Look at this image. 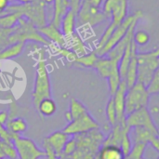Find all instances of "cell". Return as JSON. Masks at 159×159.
<instances>
[{
    "label": "cell",
    "mask_w": 159,
    "mask_h": 159,
    "mask_svg": "<svg viewBox=\"0 0 159 159\" xmlns=\"http://www.w3.org/2000/svg\"><path fill=\"white\" fill-rule=\"evenodd\" d=\"M73 137L75 140L76 148L73 154L64 157L65 159H94L105 140L100 129Z\"/></svg>",
    "instance_id": "6da1fadb"
},
{
    "label": "cell",
    "mask_w": 159,
    "mask_h": 159,
    "mask_svg": "<svg viewBox=\"0 0 159 159\" xmlns=\"http://www.w3.org/2000/svg\"><path fill=\"white\" fill-rule=\"evenodd\" d=\"M102 12L107 18L111 17L112 20L101 36L95 50H99L105 45L114 30L129 15V0H103Z\"/></svg>",
    "instance_id": "7a4b0ae2"
},
{
    "label": "cell",
    "mask_w": 159,
    "mask_h": 159,
    "mask_svg": "<svg viewBox=\"0 0 159 159\" xmlns=\"http://www.w3.org/2000/svg\"><path fill=\"white\" fill-rule=\"evenodd\" d=\"M51 84L49 78V73L48 70L47 60L45 57V52H40L39 58L35 67V79L34 89L32 92L33 103L36 106L38 103L47 98H51Z\"/></svg>",
    "instance_id": "3957f363"
},
{
    "label": "cell",
    "mask_w": 159,
    "mask_h": 159,
    "mask_svg": "<svg viewBox=\"0 0 159 159\" xmlns=\"http://www.w3.org/2000/svg\"><path fill=\"white\" fill-rule=\"evenodd\" d=\"M159 70V49L137 53V82L145 88Z\"/></svg>",
    "instance_id": "277c9868"
},
{
    "label": "cell",
    "mask_w": 159,
    "mask_h": 159,
    "mask_svg": "<svg viewBox=\"0 0 159 159\" xmlns=\"http://www.w3.org/2000/svg\"><path fill=\"white\" fill-rule=\"evenodd\" d=\"M8 40L9 45L15 43H26L27 41L39 43L48 47L51 45V43L40 34L38 28L23 17L19 20V23L13 27Z\"/></svg>",
    "instance_id": "5b68a950"
},
{
    "label": "cell",
    "mask_w": 159,
    "mask_h": 159,
    "mask_svg": "<svg viewBox=\"0 0 159 159\" xmlns=\"http://www.w3.org/2000/svg\"><path fill=\"white\" fill-rule=\"evenodd\" d=\"M46 3L43 0H34L26 4L8 6L6 12H20L23 18L30 20L36 28L47 24Z\"/></svg>",
    "instance_id": "8992f818"
},
{
    "label": "cell",
    "mask_w": 159,
    "mask_h": 159,
    "mask_svg": "<svg viewBox=\"0 0 159 159\" xmlns=\"http://www.w3.org/2000/svg\"><path fill=\"white\" fill-rule=\"evenodd\" d=\"M143 17V12L142 10H137L136 12H134L130 15H128L123 20V21L114 30L110 38L105 43V45L99 50H95V52L98 54V56H105L126 35V34L129 30L130 26L134 22L139 21V20L142 19Z\"/></svg>",
    "instance_id": "52a82bcc"
},
{
    "label": "cell",
    "mask_w": 159,
    "mask_h": 159,
    "mask_svg": "<svg viewBox=\"0 0 159 159\" xmlns=\"http://www.w3.org/2000/svg\"><path fill=\"white\" fill-rule=\"evenodd\" d=\"M149 98L150 94L147 92L146 88L139 82H136L131 88L128 89L125 96L126 116L139 109L146 107Z\"/></svg>",
    "instance_id": "ba28073f"
},
{
    "label": "cell",
    "mask_w": 159,
    "mask_h": 159,
    "mask_svg": "<svg viewBox=\"0 0 159 159\" xmlns=\"http://www.w3.org/2000/svg\"><path fill=\"white\" fill-rule=\"evenodd\" d=\"M107 16L100 10V8L93 7L88 0H82L80 7L76 13V20L78 25H89L94 27L103 22Z\"/></svg>",
    "instance_id": "9c48e42d"
},
{
    "label": "cell",
    "mask_w": 159,
    "mask_h": 159,
    "mask_svg": "<svg viewBox=\"0 0 159 159\" xmlns=\"http://www.w3.org/2000/svg\"><path fill=\"white\" fill-rule=\"evenodd\" d=\"M100 129L99 123L94 119V117L89 114V112L82 115L81 116L72 120L63 129V132L70 137L82 134L93 129Z\"/></svg>",
    "instance_id": "30bf717a"
},
{
    "label": "cell",
    "mask_w": 159,
    "mask_h": 159,
    "mask_svg": "<svg viewBox=\"0 0 159 159\" xmlns=\"http://www.w3.org/2000/svg\"><path fill=\"white\" fill-rule=\"evenodd\" d=\"M126 127L128 129L144 128L158 134V127L155 124L146 107L139 109L126 116Z\"/></svg>",
    "instance_id": "8fae6325"
},
{
    "label": "cell",
    "mask_w": 159,
    "mask_h": 159,
    "mask_svg": "<svg viewBox=\"0 0 159 159\" xmlns=\"http://www.w3.org/2000/svg\"><path fill=\"white\" fill-rule=\"evenodd\" d=\"M19 159H41L45 157V153L34 141L28 138L18 136L13 141Z\"/></svg>",
    "instance_id": "7c38bea8"
},
{
    "label": "cell",
    "mask_w": 159,
    "mask_h": 159,
    "mask_svg": "<svg viewBox=\"0 0 159 159\" xmlns=\"http://www.w3.org/2000/svg\"><path fill=\"white\" fill-rule=\"evenodd\" d=\"M129 136L132 143L150 144L156 152H159V134L154 133L144 128H133L129 129Z\"/></svg>",
    "instance_id": "4fadbf2b"
},
{
    "label": "cell",
    "mask_w": 159,
    "mask_h": 159,
    "mask_svg": "<svg viewBox=\"0 0 159 159\" xmlns=\"http://www.w3.org/2000/svg\"><path fill=\"white\" fill-rule=\"evenodd\" d=\"M128 90L127 84L125 80H122L120 82V85L114 94L112 96L115 105V110L116 114V122L118 125H121L123 127H126V113H125V96Z\"/></svg>",
    "instance_id": "5bb4252c"
},
{
    "label": "cell",
    "mask_w": 159,
    "mask_h": 159,
    "mask_svg": "<svg viewBox=\"0 0 159 159\" xmlns=\"http://www.w3.org/2000/svg\"><path fill=\"white\" fill-rule=\"evenodd\" d=\"M38 31L51 44L59 47H66L65 36L61 33V29L55 26L52 22L47 23L46 25L38 28Z\"/></svg>",
    "instance_id": "9a60e30c"
},
{
    "label": "cell",
    "mask_w": 159,
    "mask_h": 159,
    "mask_svg": "<svg viewBox=\"0 0 159 159\" xmlns=\"http://www.w3.org/2000/svg\"><path fill=\"white\" fill-rule=\"evenodd\" d=\"M137 53H138V47L132 40L131 57L125 76V82L127 84L128 89L131 88L137 82Z\"/></svg>",
    "instance_id": "2e32d148"
},
{
    "label": "cell",
    "mask_w": 159,
    "mask_h": 159,
    "mask_svg": "<svg viewBox=\"0 0 159 159\" xmlns=\"http://www.w3.org/2000/svg\"><path fill=\"white\" fill-rule=\"evenodd\" d=\"M47 141L50 144V146L54 149L55 153L59 157L62 156V151L64 148V145L70 139V136L65 134L63 131H55L51 133L49 136L46 137Z\"/></svg>",
    "instance_id": "e0dca14e"
},
{
    "label": "cell",
    "mask_w": 159,
    "mask_h": 159,
    "mask_svg": "<svg viewBox=\"0 0 159 159\" xmlns=\"http://www.w3.org/2000/svg\"><path fill=\"white\" fill-rule=\"evenodd\" d=\"M76 24V13L72 9L68 8L64 13L61 22V31L65 37L70 36L75 32Z\"/></svg>",
    "instance_id": "ac0fdd59"
},
{
    "label": "cell",
    "mask_w": 159,
    "mask_h": 159,
    "mask_svg": "<svg viewBox=\"0 0 159 159\" xmlns=\"http://www.w3.org/2000/svg\"><path fill=\"white\" fill-rule=\"evenodd\" d=\"M65 40H66V47L69 48L71 50H73L78 57L88 53L86 44L77 33L75 32L70 36L65 37Z\"/></svg>",
    "instance_id": "d6986e66"
},
{
    "label": "cell",
    "mask_w": 159,
    "mask_h": 159,
    "mask_svg": "<svg viewBox=\"0 0 159 159\" xmlns=\"http://www.w3.org/2000/svg\"><path fill=\"white\" fill-rule=\"evenodd\" d=\"M116 62H119L117 61H113L109 58H107L106 56H99L94 68L96 69L97 73L99 74V75L103 78V79H107L108 76L110 75L112 69L114 67V64Z\"/></svg>",
    "instance_id": "ffe728a7"
},
{
    "label": "cell",
    "mask_w": 159,
    "mask_h": 159,
    "mask_svg": "<svg viewBox=\"0 0 159 159\" xmlns=\"http://www.w3.org/2000/svg\"><path fill=\"white\" fill-rule=\"evenodd\" d=\"M88 112L89 110L81 102H79L78 100L75 98H72L70 102V105H69V110L65 113V119L69 123L72 120L81 116L82 115Z\"/></svg>",
    "instance_id": "44dd1931"
},
{
    "label": "cell",
    "mask_w": 159,
    "mask_h": 159,
    "mask_svg": "<svg viewBox=\"0 0 159 159\" xmlns=\"http://www.w3.org/2000/svg\"><path fill=\"white\" fill-rule=\"evenodd\" d=\"M97 157L99 159H125L121 149L114 145H102Z\"/></svg>",
    "instance_id": "7402d4cb"
},
{
    "label": "cell",
    "mask_w": 159,
    "mask_h": 159,
    "mask_svg": "<svg viewBox=\"0 0 159 159\" xmlns=\"http://www.w3.org/2000/svg\"><path fill=\"white\" fill-rule=\"evenodd\" d=\"M25 48V43H15L0 50V61L10 60L20 56Z\"/></svg>",
    "instance_id": "603a6c76"
},
{
    "label": "cell",
    "mask_w": 159,
    "mask_h": 159,
    "mask_svg": "<svg viewBox=\"0 0 159 159\" xmlns=\"http://www.w3.org/2000/svg\"><path fill=\"white\" fill-rule=\"evenodd\" d=\"M6 129L14 135H20L27 130V123L26 120L22 117H15L10 120H8L6 125Z\"/></svg>",
    "instance_id": "cb8c5ba5"
},
{
    "label": "cell",
    "mask_w": 159,
    "mask_h": 159,
    "mask_svg": "<svg viewBox=\"0 0 159 159\" xmlns=\"http://www.w3.org/2000/svg\"><path fill=\"white\" fill-rule=\"evenodd\" d=\"M38 113L44 117L52 116L57 111V104L52 98H47L42 100L36 106Z\"/></svg>",
    "instance_id": "d4e9b609"
},
{
    "label": "cell",
    "mask_w": 159,
    "mask_h": 159,
    "mask_svg": "<svg viewBox=\"0 0 159 159\" xmlns=\"http://www.w3.org/2000/svg\"><path fill=\"white\" fill-rule=\"evenodd\" d=\"M54 13L53 18L50 22H52L55 26L61 29V22L62 16L69 8L68 3H66L64 0H54Z\"/></svg>",
    "instance_id": "484cf974"
},
{
    "label": "cell",
    "mask_w": 159,
    "mask_h": 159,
    "mask_svg": "<svg viewBox=\"0 0 159 159\" xmlns=\"http://www.w3.org/2000/svg\"><path fill=\"white\" fill-rule=\"evenodd\" d=\"M21 18L22 15L20 12H7L4 15H0V26L6 29H11L19 23Z\"/></svg>",
    "instance_id": "4316f807"
},
{
    "label": "cell",
    "mask_w": 159,
    "mask_h": 159,
    "mask_svg": "<svg viewBox=\"0 0 159 159\" xmlns=\"http://www.w3.org/2000/svg\"><path fill=\"white\" fill-rule=\"evenodd\" d=\"M118 63L119 62H116L114 64V67L112 69V72H111L110 75L107 78L111 97L114 96V94L116 93V91L117 90V89H118V87L120 85V82L122 81V79L120 77L119 70H118Z\"/></svg>",
    "instance_id": "83f0119b"
},
{
    "label": "cell",
    "mask_w": 159,
    "mask_h": 159,
    "mask_svg": "<svg viewBox=\"0 0 159 159\" xmlns=\"http://www.w3.org/2000/svg\"><path fill=\"white\" fill-rule=\"evenodd\" d=\"M98 58H99V56L94 50V51L89 52L83 56L77 57L75 63L81 65L83 67H86V68H94V65H95Z\"/></svg>",
    "instance_id": "f1b7e54d"
},
{
    "label": "cell",
    "mask_w": 159,
    "mask_h": 159,
    "mask_svg": "<svg viewBox=\"0 0 159 159\" xmlns=\"http://www.w3.org/2000/svg\"><path fill=\"white\" fill-rule=\"evenodd\" d=\"M49 47L52 48V50L54 51V53H56L59 56L62 57L63 59H65L69 62L75 63L76 58L78 57L73 50H71L67 47H59V46H56L54 44H51Z\"/></svg>",
    "instance_id": "f546056e"
},
{
    "label": "cell",
    "mask_w": 159,
    "mask_h": 159,
    "mask_svg": "<svg viewBox=\"0 0 159 159\" xmlns=\"http://www.w3.org/2000/svg\"><path fill=\"white\" fill-rule=\"evenodd\" d=\"M150 116H152L155 124L158 125V116H159V103H158V95H150L148 104L146 106ZM158 127V126H157Z\"/></svg>",
    "instance_id": "4dcf8cb0"
},
{
    "label": "cell",
    "mask_w": 159,
    "mask_h": 159,
    "mask_svg": "<svg viewBox=\"0 0 159 159\" xmlns=\"http://www.w3.org/2000/svg\"><path fill=\"white\" fill-rule=\"evenodd\" d=\"M0 149L7 159H18V155L13 143L0 141Z\"/></svg>",
    "instance_id": "1f68e13d"
},
{
    "label": "cell",
    "mask_w": 159,
    "mask_h": 159,
    "mask_svg": "<svg viewBox=\"0 0 159 159\" xmlns=\"http://www.w3.org/2000/svg\"><path fill=\"white\" fill-rule=\"evenodd\" d=\"M146 144L144 143H133L129 154L125 157V159H142L143 157L144 151L146 149Z\"/></svg>",
    "instance_id": "d6a6232c"
},
{
    "label": "cell",
    "mask_w": 159,
    "mask_h": 159,
    "mask_svg": "<svg viewBox=\"0 0 159 159\" xmlns=\"http://www.w3.org/2000/svg\"><path fill=\"white\" fill-rule=\"evenodd\" d=\"M105 113H106V117L107 120L109 122V124L111 125V127H115L116 125H117L116 122V110H115V105H114V101L113 98L111 97L110 100L108 101L107 104H106V108H105Z\"/></svg>",
    "instance_id": "836d02e7"
},
{
    "label": "cell",
    "mask_w": 159,
    "mask_h": 159,
    "mask_svg": "<svg viewBox=\"0 0 159 159\" xmlns=\"http://www.w3.org/2000/svg\"><path fill=\"white\" fill-rule=\"evenodd\" d=\"M133 42L138 46H145L149 43L150 41V34L143 30H139L137 32H134L133 34V37H132Z\"/></svg>",
    "instance_id": "e575fe53"
},
{
    "label": "cell",
    "mask_w": 159,
    "mask_h": 159,
    "mask_svg": "<svg viewBox=\"0 0 159 159\" xmlns=\"http://www.w3.org/2000/svg\"><path fill=\"white\" fill-rule=\"evenodd\" d=\"M132 145H133V143H132V141L129 136V129H128L123 134V137H122V140L120 143V147H119L125 157H127L129 154V152L132 148Z\"/></svg>",
    "instance_id": "d590c367"
},
{
    "label": "cell",
    "mask_w": 159,
    "mask_h": 159,
    "mask_svg": "<svg viewBox=\"0 0 159 159\" xmlns=\"http://www.w3.org/2000/svg\"><path fill=\"white\" fill-rule=\"evenodd\" d=\"M146 90L150 95H158L159 93V70L154 75L150 83L146 87Z\"/></svg>",
    "instance_id": "8d00e7d4"
},
{
    "label": "cell",
    "mask_w": 159,
    "mask_h": 159,
    "mask_svg": "<svg viewBox=\"0 0 159 159\" xmlns=\"http://www.w3.org/2000/svg\"><path fill=\"white\" fill-rule=\"evenodd\" d=\"M13 28L6 29L0 26V50L9 46V35L12 32Z\"/></svg>",
    "instance_id": "74e56055"
},
{
    "label": "cell",
    "mask_w": 159,
    "mask_h": 159,
    "mask_svg": "<svg viewBox=\"0 0 159 159\" xmlns=\"http://www.w3.org/2000/svg\"><path fill=\"white\" fill-rule=\"evenodd\" d=\"M43 151L45 153V159H59L60 157L55 153L54 149L50 146L47 139L45 138L43 141Z\"/></svg>",
    "instance_id": "f35d334b"
},
{
    "label": "cell",
    "mask_w": 159,
    "mask_h": 159,
    "mask_svg": "<svg viewBox=\"0 0 159 159\" xmlns=\"http://www.w3.org/2000/svg\"><path fill=\"white\" fill-rule=\"evenodd\" d=\"M76 148V143H75V140L74 137H70V139L68 140V142L66 143V144L64 145L63 151H62V156L63 157H66L68 156H70L71 154L74 153V151Z\"/></svg>",
    "instance_id": "ab89813d"
},
{
    "label": "cell",
    "mask_w": 159,
    "mask_h": 159,
    "mask_svg": "<svg viewBox=\"0 0 159 159\" xmlns=\"http://www.w3.org/2000/svg\"><path fill=\"white\" fill-rule=\"evenodd\" d=\"M20 135H14L10 133L5 126H0V141L7 142V143H13L14 139Z\"/></svg>",
    "instance_id": "60d3db41"
},
{
    "label": "cell",
    "mask_w": 159,
    "mask_h": 159,
    "mask_svg": "<svg viewBox=\"0 0 159 159\" xmlns=\"http://www.w3.org/2000/svg\"><path fill=\"white\" fill-rule=\"evenodd\" d=\"M8 121V113L7 111H0V126H5Z\"/></svg>",
    "instance_id": "b9f144b4"
},
{
    "label": "cell",
    "mask_w": 159,
    "mask_h": 159,
    "mask_svg": "<svg viewBox=\"0 0 159 159\" xmlns=\"http://www.w3.org/2000/svg\"><path fill=\"white\" fill-rule=\"evenodd\" d=\"M9 6V0H0V13L6 11Z\"/></svg>",
    "instance_id": "7bdbcfd3"
},
{
    "label": "cell",
    "mask_w": 159,
    "mask_h": 159,
    "mask_svg": "<svg viewBox=\"0 0 159 159\" xmlns=\"http://www.w3.org/2000/svg\"><path fill=\"white\" fill-rule=\"evenodd\" d=\"M93 7H98V8H100V7H101V5L103 3V0H88Z\"/></svg>",
    "instance_id": "ee69618b"
},
{
    "label": "cell",
    "mask_w": 159,
    "mask_h": 159,
    "mask_svg": "<svg viewBox=\"0 0 159 159\" xmlns=\"http://www.w3.org/2000/svg\"><path fill=\"white\" fill-rule=\"evenodd\" d=\"M14 1H18L20 4H26V3H30L33 2L34 0H14Z\"/></svg>",
    "instance_id": "f6af8a7d"
},
{
    "label": "cell",
    "mask_w": 159,
    "mask_h": 159,
    "mask_svg": "<svg viewBox=\"0 0 159 159\" xmlns=\"http://www.w3.org/2000/svg\"><path fill=\"white\" fill-rule=\"evenodd\" d=\"M46 4H50V3H52L54 0H43Z\"/></svg>",
    "instance_id": "bcb514c9"
},
{
    "label": "cell",
    "mask_w": 159,
    "mask_h": 159,
    "mask_svg": "<svg viewBox=\"0 0 159 159\" xmlns=\"http://www.w3.org/2000/svg\"><path fill=\"white\" fill-rule=\"evenodd\" d=\"M0 158H6L5 156H4V154H3V152L1 151V149H0Z\"/></svg>",
    "instance_id": "7dc6e473"
},
{
    "label": "cell",
    "mask_w": 159,
    "mask_h": 159,
    "mask_svg": "<svg viewBox=\"0 0 159 159\" xmlns=\"http://www.w3.org/2000/svg\"><path fill=\"white\" fill-rule=\"evenodd\" d=\"M59 159H65V158H64L63 157H60V158H59Z\"/></svg>",
    "instance_id": "c3c4849f"
},
{
    "label": "cell",
    "mask_w": 159,
    "mask_h": 159,
    "mask_svg": "<svg viewBox=\"0 0 159 159\" xmlns=\"http://www.w3.org/2000/svg\"><path fill=\"white\" fill-rule=\"evenodd\" d=\"M142 159H146V158H144V157H143V158H142Z\"/></svg>",
    "instance_id": "681fc988"
},
{
    "label": "cell",
    "mask_w": 159,
    "mask_h": 159,
    "mask_svg": "<svg viewBox=\"0 0 159 159\" xmlns=\"http://www.w3.org/2000/svg\"><path fill=\"white\" fill-rule=\"evenodd\" d=\"M0 159H7V158H0Z\"/></svg>",
    "instance_id": "f907efd6"
},
{
    "label": "cell",
    "mask_w": 159,
    "mask_h": 159,
    "mask_svg": "<svg viewBox=\"0 0 159 159\" xmlns=\"http://www.w3.org/2000/svg\"><path fill=\"white\" fill-rule=\"evenodd\" d=\"M0 72H1V68H0Z\"/></svg>",
    "instance_id": "816d5d0a"
}]
</instances>
